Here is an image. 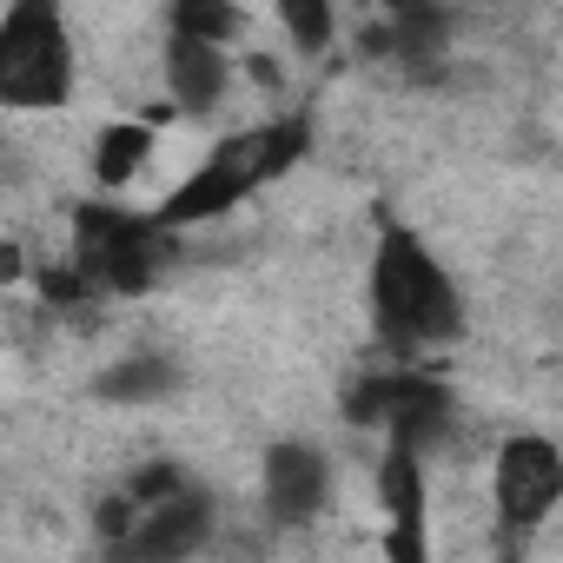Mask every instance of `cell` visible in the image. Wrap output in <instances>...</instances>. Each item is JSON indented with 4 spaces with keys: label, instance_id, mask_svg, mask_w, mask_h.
<instances>
[{
    "label": "cell",
    "instance_id": "obj_4",
    "mask_svg": "<svg viewBox=\"0 0 563 563\" xmlns=\"http://www.w3.org/2000/svg\"><path fill=\"white\" fill-rule=\"evenodd\" d=\"M206 537H212V504H206V490L186 484L140 510V523L113 543V563H186Z\"/></svg>",
    "mask_w": 563,
    "mask_h": 563
},
{
    "label": "cell",
    "instance_id": "obj_9",
    "mask_svg": "<svg viewBox=\"0 0 563 563\" xmlns=\"http://www.w3.org/2000/svg\"><path fill=\"white\" fill-rule=\"evenodd\" d=\"M166 391H173V365L166 358H126V365H113L100 378V398L107 405H153Z\"/></svg>",
    "mask_w": 563,
    "mask_h": 563
},
{
    "label": "cell",
    "instance_id": "obj_7",
    "mask_svg": "<svg viewBox=\"0 0 563 563\" xmlns=\"http://www.w3.org/2000/svg\"><path fill=\"white\" fill-rule=\"evenodd\" d=\"M166 87H173V100L179 107H212L219 93H225V47H206V41H186V34H173L166 41Z\"/></svg>",
    "mask_w": 563,
    "mask_h": 563
},
{
    "label": "cell",
    "instance_id": "obj_6",
    "mask_svg": "<svg viewBox=\"0 0 563 563\" xmlns=\"http://www.w3.org/2000/svg\"><path fill=\"white\" fill-rule=\"evenodd\" d=\"M325 490H332V464L319 444H272L265 451V510L272 523H312L325 510Z\"/></svg>",
    "mask_w": 563,
    "mask_h": 563
},
{
    "label": "cell",
    "instance_id": "obj_8",
    "mask_svg": "<svg viewBox=\"0 0 563 563\" xmlns=\"http://www.w3.org/2000/svg\"><path fill=\"white\" fill-rule=\"evenodd\" d=\"M93 153H100V159H93V166H100V179H107V186H120V179H133V173H140V159H153V126H146V120H120V126H107V133H100V146H93Z\"/></svg>",
    "mask_w": 563,
    "mask_h": 563
},
{
    "label": "cell",
    "instance_id": "obj_3",
    "mask_svg": "<svg viewBox=\"0 0 563 563\" xmlns=\"http://www.w3.org/2000/svg\"><path fill=\"white\" fill-rule=\"evenodd\" d=\"M299 126H265V133H245V140H225L219 153H206L192 173H186V186L166 199V225H186V219H212V212H225L239 192H252L265 173H278L292 153H299Z\"/></svg>",
    "mask_w": 563,
    "mask_h": 563
},
{
    "label": "cell",
    "instance_id": "obj_5",
    "mask_svg": "<svg viewBox=\"0 0 563 563\" xmlns=\"http://www.w3.org/2000/svg\"><path fill=\"white\" fill-rule=\"evenodd\" d=\"M556 497H563L556 444L550 438H510L497 451V510H504V523L530 530V523H543L556 510Z\"/></svg>",
    "mask_w": 563,
    "mask_h": 563
},
{
    "label": "cell",
    "instance_id": "obj_11",
    "mask_svg": "<svg viewBox=\"0 0 563 563\" xmlns=\"http://www.w3.org/2000/svg\"><path fill=\"white\" fill-rule=\"evenodd\" d=\"M278 21L292 27V41H299L306 54H319V47L332 41V14H325V8H278Z\"/></svg>",
    "mask_w": 563,
    "mask_h": 563
},
{
    "label": "cell",
    "instance_id": "obj_2",
    "mask_svg": "<svg viewBox=\"0 0 563 563\" xmlns=\"http://www.w3.org/2000/svg\"><path fill=\"white\" fill-rule=\"evenodd\" d=\"M74 80V41L54 8H8L0 14V100L8 107H60Z\"/></svg>",
    "mask_w": 563,
    "mask_h": 563
},
{
    "label": "cell",
    "instance_id": "obj_1",
    "mask_svg": "<svg viewBox=\"0 0 563 563\" xmlns=\"http://www.w3.org/2000/svg\"><path fill=\"white\" fill-rule=\"evenodd\" d=\"M372 299H378V325L398 345H424V339H451L457 332V292H451V278L405 232H391L385 252H378V265H372Z\"/></svg>",
    "mask_w": 563,
    "mask_h": 563
},
{
    "label": "cell",
    "instance_id": "obj_10",
    "mask_svg": "<svg viewBox=\"0 0 563 563\" xmlns=\"http://www.w3.org/2000/svg\"><path fill=\"white\" fill-rule=\"evenodd\" d=\"M239 27H245V21H239V8H206V0H192V8H179V14H173V34L206 41V47H225Z\"/></svg>",
    "mask_w": 563,
    "mask_h": 563
}]
</instances>
